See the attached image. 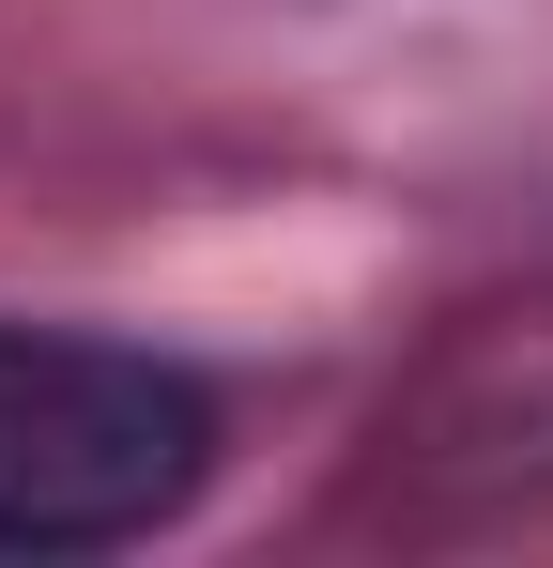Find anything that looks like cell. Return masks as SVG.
Listing matches in <instances>:
<instances>
[{
	"mask_svg": "<svg viewBox=\"0 0 553 568\" xmlns=\"http://www.w3.org/2000/svg\"><path fill=\"white\" fill-rule=\"evenodd\" d=\"M200 476H215L200 369L78 323H0V554L154 538Z\"/></svg>",
	"mask_w": 553,
	"mask_h": 568,
	"instance_id": "cell-1",
	"label": "cell"
}]
</instances>
